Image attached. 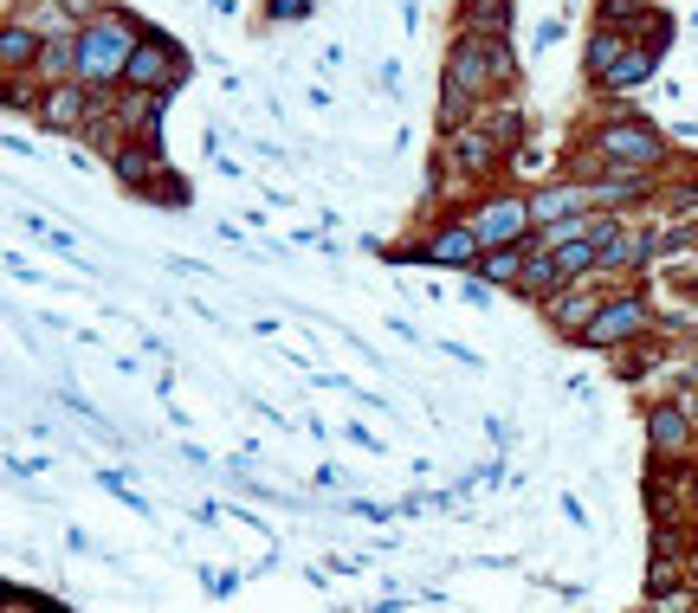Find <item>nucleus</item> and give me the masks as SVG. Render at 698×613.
Returning a JSON list of instances; mask_svg holds the SVG:
<instances>
[{
	"instance_id": "obj_1",
	"label": "nucleus",
	"mask_w": 698,
	"mask_h": 613,
	"mask_svg": "<svg viewBox=\"0 0 698 613\" xmlns=\"http://www.w3.org/2000/svg\"><path fill=\"white\" fill-rule=\"evenodd\" d=\"M124 78H130L137 91H162V84H175V78H182V59H175L162 39H142L137 52L124 59Z\"/></svg>"
},
{
	"instance_id": "obj_2",
	"label": "nucleus",
	"mask_w": 698,
	"mask_h": 613,
	"mask_svg": "<svg viewBox=\"0 0 698 613\" xmlns=\"http://www.w3.org/2000/svg\"><path fill=\"white\" fill-rule=\"evenodd\" d=\"M602 155H621V162H653V155H660V142H653V130H633V123H621V130H608V137H602Z\"/></svg>"
},
{
	"instance_id": "obj_3",
	"label": "nucleus",
	"mask_w": 698,
	"mask_h": 613,
	"mask_svg": "<svg viewBox=\"0 0 698 613\" xmlns=\"http://www.w3.org/2000/svg\"><path fill=\"white\" fill-rule=\"evenodd\" d=\"M117 46H124V33H117V26H104V33L78 39V66L91 71V78H97V71H110V66H117Z\"/></svg>"
},
{
	"instance_id": "obj_4",
	"label": "nucleus",
	"mask_w": 698,
	"mask_h": 613,
	"mask_svg": "<svg viewBox=\"0 0 698 613\" xmlns=\"http://www.w3.org/2000/svg\"><path fill=\"white\" fill-rule=\"evenodd\" d=\"M640 323H647V310H640V304H615V310H602V317L589 323V337L615 342V337H628V330H640Z\"/></svg>"
},
{
	"instance_id": "obj_5",
	"label": "nucleus",
	"mask_w": 698,
	"mask_h": 613,
	"mask_svg": "<svg viewBox=\"0 0 698 613\" xmlns=\"http://www.w3.org/2000/svg\"><path fill=\"white\" fill-rule=\"evenodd\" d=\"M524 220H531V207H491V213H479V239H517L524 233Z\"/></svg>"
},
{
	"instance_id": "obj_6",
	"label": "nucleus",
	"mask_w": 698,
	"mask_h": 613,
	"mask_svg": "<svg viewBox=\"0 0 698 613\" xmlns=\"http://www.w3.org/2000/svg\"><path fill=\"white\" fill-rule=\"evenodd\" d=\"M473 246H479V233H473V226H446V233L433 239V259H446V266H466V259H473Z\"/></svg>"
},
{
	"instance_id": "obj_7",
	"label": "nucleus",
	"mask_w": 698,
	"mask_h": 613,
	"mask_svg": "<svg viewBox=\"0 0 698 613\" xmlns=\"http://www.w3.org/2000/svg\"><path fill=\"white\" fill-rule=\"evenodd\" d=\"M575 207H589L582 188H569V194H544V201H531V220H557V213H575Z\"/></svg>"
},
{
	"instance_id": "obj_8",
	"label": "nucleus",
	"mask_w": 698,
	"mask_h": 613,
	"mask_svg": "<svg viewBox=\"0 0 698 613\" xmlns=\"http://www.w3.org/2000/svg\"><path fill=\"white\" fill-rule=\"evenodd\" d=\"M653 439H660L666 452H679V446H686V420H679L673 408H660L653 413Z\"/></svg>"
},
{
	"instance_id": "obj_9",
	"label": "nucleus",
	"mask_w": 698,
	"mask_h": 613,
	"mask_svg": "<svg viewBox=\"0 0 698 613\" xmlns=\"http://www.w3.org/2000/svg\"><path fill=\"white\" fill-rule=\"evenodd\" d=\"M589 66H595V71H615V66H621V46H615V33H602V39L589 46Z\"/></svg>"
},
{
	"instance_id": "obj_10",
	"label": "nucleus",
	"mask_w": 698,
	"mask_h": 613,
	"mask_svg": "<svg viewBox=\"0 0 698 613\" xmlns=\"http://www.w3.org/2000/svg\"><path fill=\"white\" fill-rule=\"evenodd\" d=\"M647 71H653V59H647V52H633V59H621V66L608 71V84H640Z\"/></svg>"
},
{
	"instance_id": "obj_11",
	"label": "nucleus",
	"mask_w": 698,
	"mask_h": 613,
	"mask_svg": "<svg viewBox=\"0 0 698 613\" xmlns=\"http://www.w3.org/2000/svg\"><path fill=\"white\" fill-rule=\"evenodd\" d=\"M78 110H84V91H59V97L46 104V117H53V123H71Z\"/></svg>"
},
{
	"instance_id": "obj_12",
	"label": "nucleus",
	"mask_w": 698,
	"mask_h": 613,
	"mask_svg": "<svg viewBox=\"0 0 698 613\" xmlns=\"http://www.w3.org/2000/svg\"><path fill=\"white\" fill-rule=\"evenodd\" d=\"M459 162H466V168H486V162H491V142L486 137H459Z\"/></svg>"
},
{
	"instance_id": "obj_13",
	"label": "nucleus",
	"mask_w": 698,
	"mask_h": 613,
	"mask_svg": "<svg viewBox=\"0 0 698 613\" xmlns=\"http://www.w3.org/2000/svg\"><path fill=\"white\" fill-rule=\"evenodd\" d=\"M473 20H479V26H498V33H504V0H473Z\"/></svg>"
},
{
	"instance_id": "obj_14",
	"label": "nucleus",
	"mask_w": 698,
	"mask_h": 613,
	"mask_svg": "<svg viewBox=\"0 0 698 613\" xmlns=\"http://www.w3.org/2000/svg\"><path fill=\"white\" fill-rule=\"evenodd\" d=\"M20 59H26V33L13 26V33H7V66H20Z\"/></svg>"
},
{
	"instance_id": "obj_15",
	"label": "nucleus",
	"mask_w": 698,
	"mask_h": 613,
	"mask_svg": "<svg viewBox=\"0 0 698 613\" xmlns=\"http://www.w3.org/2000/svg\"><path fill=\"white\" fill-rule=\"evenodd\" d=\"M304 7H311V0H279V13H304Z\"/></svg>"
},
{
	"instance_id": "obj_16",
	"label": "nucleus",
	"mask_w": 698,
	"mask_h": 613,
	"mask_svg": "<svg viewBox=\"0 0 698 613\" xmlns=\"http://www.w3.org/2000/svg\"><path fill=\"white\" fill-rule=\"evenodd\" d=\"M693 491H698V484H693Z\"/></svg>"
}]
</instances>
